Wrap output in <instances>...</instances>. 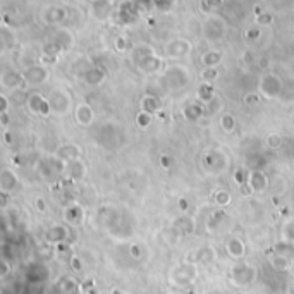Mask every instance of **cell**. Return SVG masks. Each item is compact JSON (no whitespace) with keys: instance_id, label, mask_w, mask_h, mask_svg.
Returning a JSON list of instances; mask_svg holds the SVG:
<instances>
[{"instance_id":"6da1fadb","label":"cell","mask_w":294,"mask_h":294,"mask_svg":"<svg viewBox=\"0 0 294 294\" xmlns=\"http://www.w3.org/2000/svg\"><path fill=\"white\" fill-rule=\"evenodd\" d=\"M258 279V268L248 261H238L229 270V281L236 288H249Z\"/></svg>"},{"instance_id":"7a4b0ae2","label":"cell","mask_w":294,"mask_h":294,"mask_svg":"<svg viewBox=\"0 0 294 294\" xmlns=\"http://www.w3.org/2000/svg\"><path fill=\"white\" fill-rule=\"evenodd\" d=\"M133 62L143 72H157L162 69V59L155 55V50L148 45H140L133 50Z\"/></svg>"},{"instance_id":"3957f363","label":"cell","mask_w":294,"mask_h":294,"mask_svg":"<svg viewBox=\"0 0 294 294\" xmlns=\"http://www.w3.org/2000/svg\"><path fill=\"white\" fill-rule=\"evenodd\" d=\"M196 277H198V265L190 263V261H183L181 265H176V267L170 270V284L176 286L179 289H186L191 288L195 284Z\"/></svg>"},{"instance_id":"277c9868","label":"cell","mask_w":294,"mask_h":294,"mask_svg":"<svg viewBox=\"0 0 294 294\" xmlns=\"http://www.w3.org/2000/svg\"><path fill=\"white\" fill-rule=\"evenodd\" d=\"M201 163L208 174H220L227 169V157L219 150H208L203 155Z\"/></svg>"},{"instance_id":"5b68a950","label":"cell","mask_w":294,"mask_h":294,"mask_svg":"<svg viewBox=\"0 0 294 294\" xmlns=\"http://www.w3.org/2000/svg\"><path fill=\"white\" fill-rule=\"evenodd\" d=\"M227 33V24L222 17L219 16H210L206 19L205 26H203V35H205L206 40L210 42H219V40H224Z\"/></svg>"},{"instance_id":"8992f818","label":"cell","mask_w":294,"mask_h":294,"mask_svg":"<svg viewBox=\"0 0 294 294\" xmlns=\"http://www.w3.org/2000/svg\"><path fill=\"white\" fill-rule=\"evenodd\" d=\"M26 105L33 114L42 115V117H49V115L52 114V107H50L49 98L43 97L42 93H38V92H33L28 95Z\"/></svg>"},{"instance_id":"52a82bcc","label":"cell","mask_w":294,"mask_h":294,"mask_svg":"<svg viewBox=\"0 0 294 294\" xmlns=\"http://www.w3.org/2000/svg\"><path fill=\"white\" fill-rule=\"evenodd\" d=\"M50 72L49 69L43 64H36V65H30L26 71H23V78H24V85L30 86H38L43 85V83L49 79Z\"/></svg>"},{"instance_id":"ba28073f","label":"cell","mask_w":294,"mask_h":294,"mask_svg":"<svg viewBox=\"0 0 294 294\" xmlns=\"http://www.w3.org/2000/svg\"><path fill=\"white\" fill-rule=\"evenodd\" d=\"M282 92V81L275 74H265L260 81V93L267 98H275Z\"/></svg>"},{"instance_id":"9c48e42d","label":"cell","mask_w":294,"mask_h":294,"mask_svg":"<svg viewBox=\"0 0 294 294\" xmlns=\"http://www.w3.org/2000/svg\"><path fill=\"white\" fill-rule=\"evenodd\" d=\"M215 258H217V253L212 246H201V248L188 253L184 261H190V263H195V265H210L215 261Z\"/></svg>"},{"instance_id":"30bf717a","label":"cell","mask_w":294,"mask_h":294,"mask_svg":"<svg viewBox=\"0 0 294 294\" xmlns=\"http://www.w3.org/2000/svg\"><path fill=\"white\" fill-rule=\"evenodd\" d=\"M47 98H49V101H50L52 112H55V114H59V115L67 114L69 108H71V97L65 92H62V90H53L52 95Z\"/></svg>"},{"instance_id":"8fae6325","label":"cell","mask_w":294,"mask_h":294,"mask_svg":"<svg viewBox=\"0 0 294 294\" xmlns=\"http://www.w3.org/2000/svg\"><path fill=\"white\" fill-rule=\"evenodd\" d=\"M165 55L170 59H183L191 52V43L184 38H176L165 45Z\"/></svg>"},{"instance_id":"7c38bea8","label":"cell","mask_w":294,"mask_h":294,"mask_svg":"<svg viewBox=\"0 0 294 294\" xmlns=\"http://www.w3.org/2000/svg\"><path fill=\"white\" fill-rule=\"evenodd\" d=\"M64 222L67 224L69 227H79L83 222H85V208L78 203H69L64 208Z\"/></svg>"},{"instance_id":"4fadbf2b","label":"cell","mask_w":294,"mask_h":294,"mask_svg":"<svg viewBox=\"0 0 294 294\" xmlns=\"http://www.w3.org/2000/svg\"><path fill=\"white\" fill-rule=\"evenodd\" d=\"M69 238H71V231L64 224H55L45 231V241L53 246L60 245V243H69Z\"/></svg>"},{"instance_id":"5bb4252c","label":"cell","mask_w":294,"mask_h":294,"mask_svg":"<svg viewBox=\"0 0 294 294\" xmlns=\"http://www.w3.org/2000/svg\"><path fill=\"white\" fill-rule=\"evenodd\" d=\"M226 253L229 258L239 261L245 258L246 255V245L245 241H243L241 238H238V236H231V238L226 241Z\"/></svg>"},{"instance_id":"9a60e30c","label":"cell","mask_w":294,"mask_h":294,"mask_svg":"<svg viewBox=\"0 0 294 294\" xmlns=\"http://www.w3.org/2000/svg\"><path fill=\"white\" fill-rule=\"evenodd\" d=\"M64 176L67 177L69 181H81V179H85L86 167H85V163H83L81 158H78V160L65 162Z\"/></svg>"},{"instance_id":"2e32d148","label":"cell","mask_w":294,"mask_h":294,"mask_svg":"<svg viewBox=\"0 0 294 294\" xmlns=\"http://www.w3.org/2000/svg\"><path fill=\"white\" fill-rule=\"evenodd\" d=\"M55 157H59L60 160H64V162H71V160H78V158H81L83 151L78 145L67 143V145H62V147L57 148Z\"/></svg>"},{"instance_id":"e0dca14e","label":"cell","mask_w":294,"mask_h":294,"mask_svg":"<svg viewBox=\"0 0 294 294\" xmlns=\"http://www.w3.org/2000/svg\"><path fill=\"white\" fill-rule=\"evenodd\" d=\"M74 117L76 122L83 128H88V126L93 124V119H95V114H93V108L90 107L88 103H79L74 110Z\"/></svg>"},{"instance_id":"ac0fdd59","label":"cell","mask_w":294,"mask_h":294,"mask_svg":"<svg viewBox=\"0 0 294 294\" xmlns=\"http://www.w3.org/2000/svg\"><path fill=\"white\" fill-rule=\"evenodd\" d=\"M17 183H19V179L12 169H2V172H0V191L10 193L17 188Z\"/></svg>"},{"instance_id":"d6986e66","label":"cell","mask_w":294,"mask_h":294,"mask_svg":"<svg viewBox=\"0 0 294 294\" xmlns=\"http://www.w3.org/2000/svg\"><path fill=\"white\" fill-rule=\"evenodd\" d=\"M105 76H107V72H105L103 69L98 67V65H93V67L86 69V71L83 72V81L90 86H98L103 83Z\"/></svg>"},{"instance_id":"ffe728a7","label":"cell","mask_w":294,"mask_h":294,"mask_svg":"<svg viewBox=\"0 0 294 294\" xmlns=\"http://www.w3.org/2000/svg\"><path fill=\"white\" fill-rule=\"evenodd\" d=\"M248 184L251 186V190L255 191V193H263L265 190H267L268 186V179L267 176H265L263 170H253V172H249V181Z\"/></svg>"},{"instance_id":"44dd1931","label":"cell","mask_w":294,"mask_h":294,"mask_svg":"<svg viewBox=\"0 0 294 294\" xmlns=\"http://www.w3.org/2000/svg\"><path fill=\"white\" fill-rule=\"evenodd\" d=\"M60 294H85L83 282L76 281L74 277H64L59 284Z\"/></svg>"},{"instance_id":"7402d4cb","label":"cell","mask_w":294,"mask_h":294,"mask_svg":"<svg viewBox=\"0 0 294 294\" xmlns=\"http://www.w3.org/2000/svg\"><path fill=\"white\" fill-rule=\"evenodd\" d=\"M21 85H24L23 72H14V71H3L2 72V86L7 90H16Z\"/></svg>"},{"instance_id":"603a6c76","label":"cell","mask_w":294,"mask_h":294,"mask_svg":"<svg viewBox=\"0 0 294 294\" xmlns=\"http://www.w3.org/2000/svg\"><path fill=\"white\" fill-rule=\"evenodd\" d=\"M140 110L148 112V114H157L162 110V101L158 97L155 95H145L140 101Z\"/></svg>"},{"instance_id":"cb8c5ba5","label":"cell","mask_w":294,"mask_h":294,"mask_svg":"<svg viewBox=\"0 0 294 294\" xmlns=\"http://www.w3.org/2000/svg\"><path fill=\"white\" fill-rule=\"evenodd\" d=\"M172 227L176 229L179 234H184V236L191 234V232H195V220H193V217H190V215H181L172 222Z\"/></svg>"},{"instance_id":"d4e9b609","label":"cell","mask_w":294,"mask_h":294,"mask_svg":"<svg viewBox=\"0 0 294 294\" xmlns=\"http://www.w3.org/2000/svg\"><path fill=\"white\" fill-rule=\"evenodd\" d=\"M67 17V14H65V9L62 7H49V9L45 10V14H43V21L49 24H59L62 23V21Z\"/></svg>"},{"instance_id":"484cf974","label":"cell","mask_w":294,"mask_h":294,"mask_svg":"<svg viewBox=\"0 0 294 294\" xmlns=\"http://www.w3.org/2000/svg\"><path fill=\"white\" fill-rule=\"evenodd\" d=\"M183 115H184V119L186 121H199V119H203L206 115V110H205V107L203 105H199V103H190V105H186L184 107V110H183Z\"/></svg>"},{"instance_id":"4316f807","label":"cell","mask_w":294,"mask_h":294,"mask_svg":"<svg viewBox=\"0 0 294 294\" xmlns=\"http://www.w3.org/2000/svg\"><path fill=\"white\" fill-rule=\"evenodd\" d=\"M92 9L93 14H95L97 19H107L110 16V10H112V2L110 0H93L92 3Z\"/></svg>"},{"instance_id":"83f0119b","label":"cell","mask_w":294,"mask_h":294,"mask_svg":"<svg viewBox=\"0 0 294 294\" xmlns=\"http://www.w3.org/2000/svg\"><path fill=\"white\" fill-rule=\"evenodd\" d=\"M53 42H55L57 45L60 47V50H62V52H67V50H71L72 45H74V36H72V33L69 30H59L55 33V38H53Z\"/></svg>"},{"instance_id":"f1b7e54d","label":"cell","mask_w":294,"mask_h":294,"mask_svg":"<svg viewBox=\"0 0 294 294\" xmlns=\"http://www.w3.org/2000/svg\"><path fill=\"white\" fill-rule=\"evenodd\" d=\"M270 261V267L274 268L275 272H281V274H284V272H289L291 270V258H288V256H282V255H277V253H274V255L268 258Z\"/></svg>"},{"instance_id":"f546056e","label":"cell","mask_w":294,"mask_h":294,"mask_svg":"<svg viewBox=\"0 0 294 294\" xmlns=\"http://www.w3.org/2000/svg\"><path fill=\"white\" fill-rule=\"evenodd\" d=\"M272 249H274V253H277V255L288 256V258L294 260V243L293 241H288V239H279V241L272 246Z\"/></svg>"},{"instance_id":"4dcf8cb0","label":"cell","mask_w":294,"mask_h":294,"mask_svg":"<svg viewBox=\"0 0 294 294\" xmlns=\"http://www.w3.org/2000/svg\"><path fill=\"white\" fill-rule=\"evenodd\" d=\"M217 95H215V90H213V86H212V83H203L201 86L198 88V98L203 101V105H206V103H210V101L213 100Z\"/></svg>"},{"instance_id":"1f68e13d","label":"cell","mask_w":294,"mask_h":294,"mask_svg":"<svg viewBox=\"0 0 294 294\" xmlns=\"http://www.w3.org/2000/svg\"><path fill=\"white\" fill-rule=\"evenodd\" d=\"M220 60H222V53L217 52V50H210V52H206L201 57V64L205 67H217L220 64Z\"/></svg>"},{"instance_id":"d6a6232c","label":"cell","mask_w":294,"mask_h":294,"mask_svg":"<svg viewBox=\"0 0 294 294\" xmlns=\"http://www.w3.org/2000/svg\"><path fill=\"white\" fill-rule=\"evenodd\" d=\"M151 122H153V114H148V112H143L140 110L136 114V126L141 129H147L151 126Z\"/></svg>"},{"instance_id":"836d02e7","label":"cell","mask_w":294,"mask_h":294,"mask_svg":"<svg viewBox=\"0 0 294 294\" xmlns=\"http://www.w3.org/2000/svg\"><path fill=\"white\" fill-rule=\"evenodd\" d=\"M220 128H222L224 133H232L236 129V119L232 114H224L220 117Z\"/></svg>"},{"instance_id":"e575fe53","label":"cell","mask_w":294,"mask_h":294,"mask_svg":"<svg viewBox=\"0 0 294 294\" xmlns=\"http://www.w3.org/2000/svg\"><path fill=\"white\" fill-rule=\"evenodd\" d=\"M232 179H234V183L238 184V186H243V184H248L249 181V172L246 169H243V167H238V169L234 170V176H232Z\"/></svg>"},{"instance_id":"d590c367","label":"cell","mask_w":294,"mask_h":294,"mask_svg":"<svg viewBox=\"0 0 294 294\" xmlns=\"http://www.w3.org/2000/svg\"><path fill=\"white\" fill-rule=\"evenodd\" d=\"M224 217H226V213H224L222 210H217V212H213L212 217L208 219V231L210 232L217 231V227L220 226V222H222Z\"/></svg>"},{"instance_id":"8d00e7d4","label":"cell","mask_w":294,"mask_h":294,"mask_svg":"<svg viewBox=\"0 0 294 294\" xmlns=\"http://www.w3.org/2000/svg\"><path fill=\"white\" fill-rule=\"evenodd\" d=\"M213 199H215V203L220 206V208H224V206H227L229 203H231V193L226 190H219L215 195H213Z\"/></svg>"},{"instance_id":"74e56055","label":"cell","mask_w":294,"mask_h":294,"mask_svg":"<svg viewBox=\"0 0 294 294\" xmlns=\"http://www.w3.org/2000/svg\"><path fill=\"white\" fill-rule=\"evenodd\" d=\"M282 239H288V241L294 243V217L289 219L284 224V227H282Z\"/></svg>"},{"instance_id":"f35d334b","label":"cell","mask_w":294,"mask_h":294,"mask_svg":"<svg viewBox=\"0 0 294 294\" xmlns=\"http://www.w3.org/2000/svg\"><path fill=\"white\" fill-rule=\"evenodd\" d=\"M201 78L205 79L206 83H212L215 81L217 78H219V69L217 67H205L201 72Z\"/></svg>"},{"instance_id":"ab89813d","label":"cell","mask_w":294,"mask_h":294,"mask_svg":"<svg viewBox=\"0 0 294 294\" xmlns=\"http://www.w3.org/2000/svg\"><path fill=\"white\" fill-rule=\"evenodd\" d=\"M0 267H2V270H0V279L5 281V279L9 277L10 270H12V265H10V261L7 256H2V260H0Z\"/></svg>"},{"instance_id":"60d3db41","label":"cell","mask_w":294,"mask_h":294,"mask_svg":"<svg viewBox=\"0 0 294 294\" xmlns=\"http://www.w3.org/2000/svg\"><path fill=\"white\" fill-rule=\"evenodd\" d=\"M267 145H268V148H281V145H282V136L281 134H277V133H272V134H268V138H267Z\"/></svg>"},{"instance_id":"b9f144b4","label":"cell","mask_w":294,"mask_h":294,"mask_svg":"<svg viewBox=\"0 0 294 294\" xmlns=\"http://www.w3.org/2000/svg\"><path fill=\"white\" fill-rule=\"evenodd\" d=\"M243 101H245V105H248V107H255L260 101V95L258 93H248V95L243 97Z\"/></svg>"},{"instance_id":"7bdbcfd3","label":"cell","mask_w":294,"mask_h":294,"mask_svg":"<svg viewBox=\"0 0 294 294\" xmlns=\"http://www.w3.org/2000/svg\"><path fill=\"white\" fill-rule=\"evenodd\" d=\"M69 265H71V268L74 272H81L83 270V258H79L78 255H72L71 258H69Z\"/></svg>"},{"instance_id":"ee69618b","label":"cell","mask_w":294,"mask_h":294,"mask_svg":"<svg viewBox=\"0 0 294 294\" xmlns=\"http://www.w3.org/2000/svg\"><path fill=\"white\" fill-rule=\"evenodd\" d=\"M9 112V98L5 93H0V114H5Z\"/></svg>"},{"instance_id":"f6af8a7d","label":"cell","mask_w":294,"mask_h":294,"mask_svg":"<svg viewBox=\"0 0 294 294\" xmlns=\"http://www.w3.org/2000/svg\"><path fill=\"white\" fill-rule=\"evenodd\" d=\"M129 255L133 256L134 260L141 258V248H140V245H136V243H133V245L129 246Z\"/></svg>"},{"instance_id":"bcb514c9","label":"cell","mask_w":294,"mask_h":294,"mask_svg":"<svg viewBox=\"0 0 294 294\" xmlns=\"http://www.w3.org/2000/svg\"><path fill=\"white\" fill-rule=\"evenodd\" d=\"M160 165H162V169L169 170L170 167H172V158H170L169 155H162V157H160Z\"/></svg>"},{"instance_id":"7dc6e473","label":"cell","mask_w":294,"mask_h":294,"mask_svg":"<svg viewBox=\"0 0 294 294\" xmlns=\"http://www.w3.org/2000/svg\"><path fill=\"white\" fill-rule=\"evenodd\" d=\"M35 206H36V210H38V212H47V203H45V199L43 198H36L35 199Z\"/></svg>"},{"instance_id":"c3c4849f","label":"cell","mask_w":294,"mask_h":294,"mask_svg":"<svg viewBox=\"0 0 294 294\" xmlns=\"http://www.w3.org/2000/svg\"><path fill=\"white\" fill-rule=\"evenodd\" d=\"M239 190H241V195L243 196H251L255 191L251 190V186L249 184H243V186H239Z\"/></svg>"},{"instance_id":"681fc988","label":"cell","mask_w":294,"mask_h":294,"mask_svg":"<svg viewBox=\"0 0 294 294\" xmlns=\"http://www.w3.org/2000/svg\"><path fill=\"white\" fill-rule=\"evenodd\" d=\"M9 112H5V114H0V124H2V128H7L9 126Z\"/></svg>"},{"instance_id":"f907efd6","label":"cell","mask_w":294,"mask_h":294,"mask_svg":"<svg viewBox=\"0 0 294 294\" xmlns=\"http://www.w3.org/2000/svg\"><path fill=\"white\" fill-rule=\"evenodd\" d=\"M0 199H2V203H0V205H2V208H7V205H9V193H3V191H0Z\"/></svg>"},{"instance_id":"816d5d0a","label":"cell","mask_w":294,"mask_h":294,"mask_svg":"<svg viewBox=\"0 0 294 294\" xmlns=\"http://www.w3.org/2000/svg\"><path fill=\"white\" fill-rule=\"evenodd\" d=\"M188 208H190V205H188V199L181 198L179 199V210H181V212H188Z\"/></svg>"},{"instance_id":"f5cc1de1","label":"cell","mask_w":294,"mask_h":294,"mask_svg":"<svg viewBox=\"0 0 294 294\" xmlns=\"http://www.w3.org/2000/svg\"><path fill=\"white\" fill-rule=\"evenodd\" d=\"M258 23H261V24H270L272 23V17L268 16V14H263V16L258 17Z\"/></svg>"},{"instance_id":"db71d44e","label":"cell","mask_w":294,"mask_h":294,"mask_svg":"<svg viewBox=\"0 0 294 294\" xmlns=\"http://www.w3.org/2000/svg\"><path fill=\"white\" fill-rule=\"evenodd\" d=\"M117 49L121 50V52H124V50L128 49V43H126V40H122V38L117 40Z\"/></svg>"},{"instance_id":"11a10c76","label":"cell","mask_w":294,"mask_h":294,"mask_svg":"<svg viewBox=\"0 0 294 294\" xmlns=\"http://www.w3.org/2000/svg\"><path fill=\"white\" fill-rule=\"evenodd\" d=\"M286 294H294V281H291L286 288Z\"/></svg>"},{"instance_id":"9f6ffc18","label":"cell","mask_w":294,"mask_h":294,"mask_svg":"<svg viewBox=\"0 0 294 294\" xmlns=\"http://www.w3.org/2000/svg\"><path fill=\"white\" fill-rule=\"evenodd\" d=\"M258 36V30H251V31H249V33H246V36Z\"/></svg>"},{"instance_id":"6f0895ef","label":"cell","mask_w":294,"mask_h":294,"mask_svg":"<svg viewBox=\"0 0 294 294\" xmlns=\"http://www.w3.org/2000/svg\"><path fill=\"white\" fill-rule=\"evenodd\" d=\"M110 294H124V293H122L119 288H114V289H112V291H110Z\"/></svg>"},{"instance_id":"680465c9","label":"cell","mask_w":294,"mask_h":294,"mask_svg":"<svg viewBox=\"0 0 294 294\" xmlns=\"http://www.w3.org/2000/svg\"><path fill=\"white\" fill-rule=\"evenodd\" d=\"M245 60H246V62H251V55H249V53H246V55H245Z\"/></svg>"},{"instance_id":"91938a15","label":"cell","mask_w":294,"mask_h":294,"mask_svg":"<svg viewBox=\"0 0 294 294\" xmlns=\"http://www.w3.org/2000/svg\"><path fill=\"white\" fill-rule=\"evenodd\" d=\"M170 294H184V293H170Z\"/></svg>"}]
</instances>
